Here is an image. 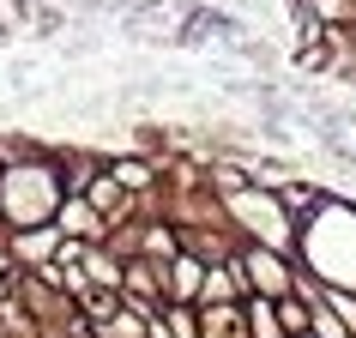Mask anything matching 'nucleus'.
I'll return each mask as SVG.
<instances>
[{
  "label": "nucleus",
  "mask_w": 356,
  "mask_h": 338,
  "mask_svg": "<svg viewBox=\"0 0 356 338\" xmlns=\"http://www.w3.org/2000/svg\"><path fill=\"white\" fill-rule=\"evenodd\" d=\"M296 13V6H290ZM302 13L320 24V31H338V24H356V0H302Z\"/></svg>",
  "instance_id": "obj_6"
},
{
  "label": "nucleus",
  "mask_w": 356,
  "mask_h": 338,
  "mask_svg": "<svg viewBox=\"0 0 356 338\" xmlns=\"http://www.w3.org/2000/svg\"><path fill=\"white\" fill-rule=\"evenodd\" d=\"M200 338H248L242 302H200Z\"/></svg>",
  "instance_id": "obj_4"
},
{
  "label": "nucleus",
  "mask_w": 356,
  "mask_h": 338,
  "mask_svg": "<svg viewBox=\"0 0 356 338\" xmlns=\"http://www.w3.org/2000/svg\"><path fill=\"white\" fill-rule=\"evenodd\" d=\"M206 272H211V260H200V254H188V248H181V254L163 266V290H169V302H188V308H200Z\"/></svg>",
  "instance_id": "obj_3"
},
{
  "label": "nucleus",
  "mask_w": 356,
  "mask_h": 338,
  "mask_svg": "<svg viewBox=\"0 0 356 338\" xmlns=\"http://www.w3.org/2000/svg\"><path fill=\"white\" fill-rule=\"evenodd\" d=\"M60 200H67V182H60L55 151H37V157H24V163L0 169V218H6V230L55 224Z\"/></svg>",
  "instance_id": "obj_1"
},
{
  "label": "nucleus",
  "mask_w": 356,
  "mask_h": 338,
  "mask_svg": "<svg viewBox=\"0 0 356 338\" xmlns=\"http://www.w3.org/2000/svg\"><path fill=\"white\" fill-rule=\"evenodd\" d=\"M229 55H242L248 61V67H260V73H278V49H272V42H266V37H248V31H242V37H236V42H229Z\"/></svg>",
  "instance_id": "obj_7"
},
{
  "label": "nucleus",
  "mask_w": 356,
  "mask_h": 338,
  "mask_svg": "<svg viewBox=\"0 0 356 338\" xmlns=\"http://www.w3.org/2000/svg\"><path fill=\"white\" fill-rule=\"evenodd\" d=\"M236 272H242L248 296H290L296 290V254L284 248H266V242H242L236 248Z\"/></svg>",
  "instance_id": "obj_2"
},
{
  "label": "nucleus",
  "mask_w": 356,
  "mask_h": 338,
  "mask_svg": "<svg viewBox=\"0 0 356 338\" xmlns=\"http://www.w3.org/2000/svg\"><path fill=\"white\" fill-rule=\"evenodd\" d=\"M242 320H248V338H284V320H278L272 296H242Z\"/></svg>",
  "instance_id": "obj_5"
}]
</instances>
